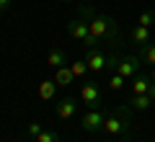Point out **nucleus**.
I'll use <instances>...</instances> for the list:
<instances>
[{
	"mask_svg": "<svg viewBox=\"0 0 155 142\" xmlns=\"http://www.w3.org/2000/svg\"><path fill=\"white\" fill-rule=\"evenodd\" d=\"M47 65L49 67H65V65H70V62H67V52L65 49H60V47H54V49L49 52V54H47Z\"/></svg>",
	"mask_w": 155,
	"mask_h": 142,
	"instance_id": "f8f14e48",
	"label": "nucleus"
},
{
	"mask_svg": "<svg viewBox=\"0 0 155 142\" xmlns=\"http://www.w3.org/2000/svg\"><path fill=\"white\" fill-rule=\"evenodd\" d=\"M140 60H142V65H150L155 67V44H145V47H140Z\"/></svg>",
	"mask_w": 155,
	"mask_h": 142,
	"instance_id": "2eb2a0df",
	"label": "nucleus"
},
{
	"mask_svg": "<svg viewBox=\"0 0 155 142\" xmlns=\"http://www.w3.org/2000/svg\"><path fill=\"white\" fill-rule=\"evenodd\" d=\"M67 31H70V36L75 39V41H80V44H85V47H98V41H96L93 36H91V31H88V23H85V18H72L70 23H67Z\"/></svg>",
	"mask_w": 155,
	"mask_h": 142,
	"instance_id": "7ed1b4c3",
	"label": "nucleus"
},
{
	"mask_svg": "<svg viewBox=\"0 0 155 142\" xmlns=\"http://www.w3.org/2000/svg\"><path fill=\"white\" fill-rule=\"evenodd\" d=\"M129 129H132V109L129 106H119L116 111L106 114L104 129L109 137H129Z\"/></svg>",
	"mask_w": 155,
	"mask_h": 142,
	"instance_id": "f03ea898",
	"label": "nucleus"
},
{
	"mask_svg": "<svg viewBox=\"0 0 155 142\" xmlns=\"http://www.w3.org/2000/svg\"><path fill=\"white\" fill-rule=\"evenodd\" d=\"M109 54H111V52L101 49V47H91L88 54H85V62H88L91 72H106V65H109Z\"/></svg>",
	"mask_w": 155,
	"mask_h": 142,
	"instance_id": "39448f33",
	"label": "nucleus"
},
{
	"mask_svg": "<svg viewBox=\"0 0 155 142\" xmlns=\"http://www.w3.org/2000/svg\"><path fill=\"white\" fill-rule=\"evenodd\" d=\"M150 80L155 83V67H153V70H150Z\"/></svg>",
	"mask_w": 155,
	"mask_h": 142,
	"instance_id": "5701e85b",
	"label": "nucleus"
},
{
	"mask_svg": "<svg viewBox=\"0 0 155 142\" xmlns=\"http://www.w3.org/2000/svg\"><path fill=\"white\" fill-rule=\"evenodd\" d=\"M57 83H54V78L52 80H41L39 83V88H36V93H39V98L41 101H54V96H57Z\"/></svg>",
	"mask_w": 155,
	"mask_h": 142,
	"instance_id": "9b49d317",
	"label": "nucleus"
},
{
	"mask_svg": "<svg viewBox=\"0 0 155 142\" xmlns=\"http://www.w3.org/2000/svg\"><path fill=\"white\" fill-rule=\"evenodd\" d=\"M147 93H150V98L155 101V83H153V85H150V91H147Z\"/></svg>",
	"mask_w": 155,
	"mask_h": 142,
	"instance_id": "4be33fe9",
	"label": "nucleus"
},
{
	"mask_svg": "<svg viewBox=\"0 0 155 142\" xmlns=\"http://www.w3.org/2000/svg\"><path fill=\"white\" fill-rule=\"evenodd\" d=\"M78 98H72V96H65V98H60L54 104V111H57V116L60 119H72V116L78 114Z\"/></svg>",
	"mask_w": 155,
	"mask_h": 142,
	"instance_id": "6e6552de",
	"label": "nucleus"
},
{
	"mask_svg": "<svg viewBox=\"0 0 155 142\" xmlns=\"http://www.w3.org/2000/svg\"><path fill=\"white\" fill-rule=\"evenodd\" d=\"M70 70H72V75H75V80H78V78H83L85 72L91 70V67H88V62H85V57H83V60H75V62H70Z\"/></svg>",
	"mask_w": 155,
	"mask_h": 142,
	"instance_id": "dca6fc26",
	"label": "nucleus"
},
{
	"mask_svg": "<svg viewBox=\"0 0 155 142\" xmlns=\"http://www.w3.org/2000/svg\"><path fill=\"white\" fill-rule=\"evenodd\" d=\"M72 80H75V75H72L70 65H65V67H57V70H54V83H57L60 88H67Z\"/></svg>",
	"mask_w": 155,
	"mask_h": 142,
	"instance_id": "4468645a",
	"label": "nucleus"
},
{
	"mask_svg": "<svg viewBox=\"0 0 155 142\" xmlns=\"http://www.w3.org/2000/svg\"><path fill=\"white\" fill-rule=\"evenodd\" d=\"M155 101L150 98V93H140V96H129V101H127V106L132 111H147L150 106H153Z\"/></svg>",
	"mask_w": 155,
	"mask_h": 142,
	"instance_id": "9d476101",
	"label": "nucleus"
},
{
	"mask_svg": "<svg viewBox=\"0 0 155 142\" xmlns=\"http://www.w3.org/2000/svg\"><path fill=\"white\" fill-rule=\"evenodd\" d=\"M129 39H132L137 47H145V44L153 41V39H150V28H145V26H134L132 31H129Z\"/></svg>",
	"mask_w": 155,
	"mask_h": 142,
	"instance_id": "ddd939ff",
	"label": "nucleus"
},
{
	"mask_svg": "<svg viewBox=\"0 0 155 142\" xmlns=\"http://www.w3.org/2000/svg\"><path fill=\"white\" fill-rule=\"evenodd\" d=\"M150 85H153V80H150V75H145V72H137V75L129 80V93L132 96H140V93H147Z\"/></svg>",
	"mask_w": 155,
	"mask_h": 142,
	"instance_id": "1a4fd4ad",
	"label": "nucleus"
},
{
	"mask_svg": "<svg viewBox=\"0 0 155 142\" xmlns=\"http://www.w3.org/2000/svg\"><path fill=\"white\" fill-rule=\"evenodd\" d=\"M34 140H36V142H62V137L57 134L54 129H41L36 137H34Z\"/></svg>",
	"mask_w": 155,
	"mask_h": 142,
	"instance_id": "f3484780",
	"label": "nucleus"
},
{
	"mask_svg": "<svg viewBox=\"0 0 155 142\" xmlns=\"http://www.w3.org/2000/svg\"><path fill=\"white\" fill-rule=\"evenodd\" d=\"M104 121H106V111L101 109V106H93V109H88L83 114V119H80V129L93 134V132L104 129Z\"/></svg>",
	"mask_w": 155,
	"mask_h": 142,
	"instance_id": "20e7f679",
	"label": "nucleus"
},
{
	"mask_svg": "<svg viewBox=\"0 0 155 142\" xmlns=\"http://www.w3.org/2000/svg\"><path fill=\"white\" fill-rule=\"evenodd\" d=\"M0 16H3V11H0Z\"/></svg>",
	"mask_w": 155,
	"mask_h": 142,
	"instance_id": "b1692460",
	"label": "nucleus"
},
{
	"mask_svg": "<svg viewBox=\"0 0 155 142\" xmlns=\"http://www.w3.org/2000/svg\"><path fill=\"white\" fill-rule=\"evenodd\" d=\"M80 101H83L88 109H93V106H101V104H104L101 88L96 85V83H85V85L80 88Z\"/></svg>",
	"mask_w": 155,
	"mask_h": 142,
	"instance_id": "0eeeda50",
	"label": "nucleus"
},
{
	"mask_svg": "<svg viewBox=\"0 0 155 142\" xmlns=\"http://www.w3.org/2000/svg\"><path fill=\"white\" fill-rule=\"evenodd\" d=\"M124 80H127V78H122L119 72H111V75H109V88H111V91H122Z\"/></svg>",
	"mask_w": 155,
	"mask_h": 142,
	"instance_id": "6ab92c4d",
	"label": "nucleus"
},
{
	"mask_svg": "<svg viewBox=\"0 0 155 142\" xmlns=\"http://www.w3.org/2000/svg\"><path fill=\"white\" fill-rule=\"evenodd\" d=\"M140 67H142V60H140V54H127L119 60V65H116V72L122 78H127V80H132L134 75L140 72Z\"/></svg>",
	"mask_w": 155,
	"mask_h": 142,
	"instance_id": "423d86ee",
	"label": "nucleus"
},
{
	"mask_svg": "<svg viewBox=\"0 0 155 142\" xmlns=\"http://www.w3.org/2000/svg\"><path fill=\"white\" fill-rule=\"evenodd\" d=\"M11 5H13V0H0V11H3V13H5Z\"/></svg>",
	"mask_w": 155,
	"mask_h": 142,
	"instance_id": "412c9836",
	"label": "nucleus"
},
{
	"mask_svg": "<svg viewBox=\"0 0 155 142\" xmlns=\"http://www.w3.org/2000/svg\"><path fill=\"white\" fill-rule=\"evenodd\" d=\"M80 18H85L91 36L98 44H119V23L106 13H96L91 5H80Z\"/></svg>",
	"mask_w": 155,
	"mask_h": 142,
	"instance_id": "f257e3e1",
	"label": "nucleus"
},
{
	"mask_svg": "<svg viewBox=\"0 0 155 142\" xmlns=\"http://www.w3.org/2000/svg\"><path fill=\"white\" fill-rule=\"evenodd\" d=\"M39 132H41V124H39V121H31V124H26V134H31V137H36Z\"/></svg>",
	"mask_w": 155,
	"mask_h": 142,
	"instance_id": "aec40b11",
	"label": "nucleus"
},
{
	"mask_svg": "<svg viewBox=\"0 0 155 142\" xmlns=\"http://www.w3.org/2000/svg\"><path fill=\"white\" fill-rule=\"evenodd\" d=\"M155 23V11H142L137 16V26H145V28H150Z\"/></svg>",
	"mask_w": 155,
	"mask_h": 142,
	"instance_id": "a211bd4d",
	"label": "nucleus"
}]
</instances>
